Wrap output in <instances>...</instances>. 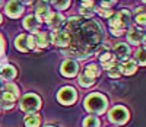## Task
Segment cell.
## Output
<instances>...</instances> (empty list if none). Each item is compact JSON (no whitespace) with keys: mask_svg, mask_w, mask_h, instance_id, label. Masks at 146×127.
<instances>
[{"mask_svg":"<svg viewBox=\"0 0 146 127\" xmlns=\"http://www.w3.org/2000/svg\"><path fill=\"white\" fill-rule=\"evenodd\" d=\"M118 70L121 74H126V76H130L133 73H136L137 70V64L133 60H124V61H121L120 64H118Z\"/></svg>","mask_w":146,"mask_h":127,"instance_id":"e0dca14e","label":"cell"},{"mask_svg":"<svg viewBox=\"0 0 146 127\" xmlns=\"http://www.w3.org/2000/svg\"><path fill=\"white\" fill-rule=\"evenodd\" d=\"M3 89H5V82H3L2 79H0V94L3 92Z\"/></svg>","mask_w":146,"mask_h":127,"instance_id":"1f68e13d","label":"cell"},{"mask_svg":"<svg viewBox=\"0 0 146 127\" xmlns=\"http://www.w3.org/2000/svg\"><path fill=\"white\" fill-rule=\"evenodd\" d=\"M142 2H145V0H142Z\"/></svg>","mask_w":146,"mask_h":127,"instance_id":"8d00e7d4","label":"cell"},{"mask_svg":"<svg viewBox=\"0 0 146 127\" xmlns=\"http://www.w3.org/2000/svg\"><path fill=\"white\" fill-rule=\"evenodd\" d=\"M19 107L27 114H35V111H38L41 108V98L36 94H27L22 96Z\"/></svg>","mask_w":146,"mask_h":127,"instance_id":"8992f818","label":"cell"},{"mask_svg":"<svg viewBox=\"0 0 146 127\" xmlns=\"http://www.w3.org/2000/svg\"><path fill=\"white\" fill-rule=\"evenodd\" d=\"M101 121L96 116H88L83 120V127H100Z\"/></svg>","mask_w":146,"mask_h":127,"instance_id":"cb8c5ba5","label":"cell"},{"mask_svg":"<svg viewBox=\"0 0 146 127\" xmlns=\"http://www.w3.org/2000/svg\"><path fill=\"white\" fill-rule=\"evenodd\" d=\"M113 54L115 56V59L118 61L121 60H127V57L130 56V47L126 44V43H120V44H115L113 47Z\"/></svg>","mask_w":146,"mask_h":127,"instance_id":"4fadbf2b","label":"cell"},{"mask_svg":"<svg viewBox=\"0 0 146 127\" xmlns=\"http://www.w3.org/2000/svg\"><path fill=\"white\" fill-rule=\"evenodd\" d=\"M16 67L12 66V64H5L2 69H0V79H5V80H13L16 78Z\"/></svg>","mask_w":146,"mask_h":127,"instance_id":"ffe728a7","label":"cell"},{"mask_svg":"<svg viewBox=\"0 0 146 127\" xmlns=\"http://www.w3.org/2000/svg\"><path fill=\"white\" fill-rule=\"evenodd\" d=\"M21 3H25V5H31L32 3V0H19Z\"/></svg>","mask_w":146,"mask_h":127,"instance_id":"d6a6232c","label":"cell"},{"mask_svg":"<svg viewBox=\"0 0 146 127\" xmlns=\"http://www.w3.org/2000/svg\"><path fill=\"white\" fill-rule=\"evenodd\" d=\"M145 18H146V15H145V9H143V7L137 9V10H136V23H139L142 28L145 27Z\"/></svg>","mask_w":146,"mask_h":127,"instance_id":"83f0119b","label":"cell"},{"mask_svg":"<svg viewBox=\"0 0 146 127\" xmlns=\"http://www.w3.org/2000/svg\"><path fill=\"white\" fill-rule=\"evenodd\" d=\"M18 98H19V88H18V85L9 82L7 85H5V89H3L2 95H0V108H3V110L13 108Z\"/></svg>","mask_w":146,"mask_h":127,"instance_id":"277c9868","label":"cell"},{"mask_svg":"<svg viewBox=\"0 0 146 127\" xmlns=\"http://www.w3.org/2000/svg\"><path fill=\"white\" fill-rule=\"evenodd\" d=\"M136 64H140V66H145L146 64V59H145V47H142L140 50H137L136 54H135V60Z\"/></svg>","mask_w":146,"mask_h":127,"instance_id":"d4e9b609","label":"cell"},{"mask_svg":"<svg viewBox=\"0 0 146 127\" xmlns=\"http://www.w3.org/2000/svg\"><path fill=\"white\" fill-rule=\"evenodd\" d=\"M80 2H83V0H80Z\"/></svg>","mask_w":146,"mask_h":127,"instance_id":"f35d334b","label":"cell"},{"mask_svg":"<svg viewBox=\"0 0 146 127\" xmlns=\"http://www.w3.org/2000/svg\"><path fill=\"white\" fill-rule=\"evenodd\" d=\"M3 6V0H0V7H2Z\"/></svg>","mask_w":146,"mask_h":127,"instance_id":"836d02e7","label":"cell"},{"mask_svg":"<svg viewBox=\"0 0 146 127\" xmlns=\"http://www.w3.org/2000/svg\"><path fill=\"white\" fill-rule=\"evenodd\" d=\"M108 76L110 78H114V79H118L121 76V73H120V70L117 67V69H113V70H108Z\"/></svg>","mask_w":146,"mask_h":127,"instance_id":"f1b7e54d","label":"cell"},{"mask_svg":"<svg viewBox=\"0 0 146 127\" xmlns=\"http://www.w3.org/2000/svg\"><path fill=\"white\" fill-rule=\"evenodd\" d=\"M130 118V114H129V110L123 105H115L114 108L110 110L108 112V120L117 124V126H123L129 121Z\"/></svg>","mask_w":146,"mask_h":127,"instance_id":"52a82bcc","label":"cell"},{"mask_svg":"<svg viewBox=\"0 0 146 127\" xmlns=\"http://www.w3.org/2000/svg\"><path fill=\"white\" fill-rule=\"evenodd\" d=\"M60 73L66 78H75L79 73V64L75 60H64L62 67H60Z\"/></svg>","mask_w":146,"mask_h":127,"instance_id":"8fae6325","label":"cell"},{"mask_svg":"<svg viewBox=\"0 0 146 127\" xmlns=\"http://www.w3.org/2000/svg\"><path fill=\"white\" fill-rule=\"evenodd\" d=\"M100 74H101L100 66L95 64V63H91V64H88L82 70V73L79 74V83L83 88H89L95 83V79L98 78Z\"/></svg>","mask_w":146,"mask_h":127,"instance_id":"5b68a950","label":"cell"},{"mask_svg":"<svg viewBox=\"0 0 146 127\" xmlns=\"http://www.w3.org/2000/svg\"><path fill=\"white\" fill-rule=\"evenodd\" d=\"M23 123H25V127H40L41 117L38 114H28L25 120H23Z\"/></svg>","mask_w":146,"mask_h":127,"instance_id":"603a6c76","label":"cell"},{"mask_svg":"<svg viewBox=\"0 0 146 127\" xmlns=\"http://www.w3.org/2000/svg\"><path fill=\"white\" fill-rule=\"evenodd\" d=\"M85 110H86L89 114H95V116H100V114H104L108 108V99L105 95L100 94V92H94L91 95H88L85 98Z\"/></svg>","mask_w":146,"mask_h":127,"instance_id":"3957f363","label":"cell"},{"mask_svg":"<svg viewBox=\"0 0 146 127\" xmlns=\"http://www.w3.org/2000/svg\"><path fill=\"white\" fill-rule=\"evenodd\" d=\"M57 99H58V102L63 104V105H72L78 99V92H76L75 88L64 86V88H62V89L58 91Z\"/></svg>","mask_w":146,"mask_h":127,"instance_id":"9c48e42d","label":"cell"},{"mask_svg":"<svg viewBox=\"0 0 146 127\" xmlns=\"http://www.w3.org/2000/svg\"><path fill=\"white\" fill-rule=\"evenodd\" d=\"M50 40L56 47H60L64 50L70 44V35L64 29H54V32L50 34Z\"/></svg>","mask_w":146,"mask_h":127,"instance_id":"30bf717a","label":"cell"},{"mask_svg":"<svg viewBox=\"0 0 146 127\" xmlns=\"http://www.w3.org/2000/svg\"><path fill=\"white\" fill-rule=\"evenodd\" d=\"M63 21H64V18H63L62 13H58V12H53L51 16L48 18V21L45 23L50 28H53V29H60V27L63 25Z\"/></svg>","mask_w":146,"mask_h":127,"instance_id":"44dd1931","label":"cell"},{"mask_svg":"<svg viewBox=\"0 0 146 127\" xmlns=\"http://www.w3.org/2000/svg\"><path fill=\"white\" fill-rule=\"evenodd\" d=\"M96 12H98V15L102 16V18H111L114 15V10L113 9H110V7H98L96 9Z\"/></svg>","mask_w":146,"mask_h":127,"instance_id":"4316f807","label":"cell"},{"mask_svg":"<svg viewBox=\"0 0 146 127\" xmlns=\"http://www.w3.org/2000/svg\"><path fill=\"white\" fill-rule=\"evenodd\" d=\"M34 38H35V45L38 48H47L48 45H50V43H51L50 34L45 32V31H38Z\"/></svg>","mask_w":146,"mask_h":127,"instance_id":"d6986e66","label":"cell"},{"mask_svg":"<svg viewBox=\"0 0 146 127\" xmlns=\"http://www.w3.org/2000/svg\"><path fill=\"white\" fill-rule=\"evenodd\" d=\"M45 127H56V126H45Z\"/></svg>","mask_w":146,"mask_h":127,"instance_id":"d590c367","label":"cell"},{"mask_svg":"<svg viewBox=\"0 0 146 127\" xmlns=\"http://www.w3.org/2000/svg\"><path fill=\"white\" fill-rule=\"evenodd\" d=\"M6 15L9 18H19L22 13H23V5L19 2V0H10V2L6 5Z\"/></svg>","mask_w":146,"mask_h":127,"instance_id":"7c38bea8","label":"cell"},{"mask_svg":"<svg viewBox=\"0 0 146 127\" xmlns=\"http://www.w3.org/2000/svg\"><path fill=\"white\" fill-rule=\"evenodd\" d=\"M64 31L70 35V44L63 53L67 57L85 60L94 54L102 43L104 27L94 19L83 21L78 16L67 19Z\"/></svg>","mask_w":146,"mask_h":127,"instance_id":"6da1fadb","label":"cell"},{"mask_svg":"<svg viewBox=\"0 0 146 127\" xmlns=\"http://www.w3.org/2000/svg\"><path fill=\"white\" fill-rule=\"evenodd\" d=\"M127 40H129L130 44H135V45L143 44V43H145V34H143L142 29L131 28V29L129 31V34H127Z\"/></svg>","mask_w":146,"mask_h":127,"instance_id":"2e32d148","label":"cell"},{"mask_svg":"<svg viewBox=\"0 0 146 127\" xmlns=\"http://www.w3.org/2000/svg\"><path fill=\"white\" fill-rule=\"evenodd\" d=\"M53 12L50 10V6H48L47 3H40L38 6H36V13H35V18L36 21H38L40 23L41 22H47L48 18L51 16Z\"/></svg>","mask_w":146,"mask_h":127,"instance_id":"5bb4252c","label":"cell"},{"mask_svg":"<svg viewBox=\"0 0 146 127\" xmlns=\"http://www.w3.org/2000/svg\"><path fill=\"white\" fill-rule=\"evenodd\" d=\"M0 23H2V15H0Z\"/></svg>","mask_w":146,"mask_h":127,"instance_id":"e575fe53","label":"cell"},{"mask_svg":"<svg viewBox=\"0 0 146 127\" xmlns=\"http://www.w3.org/2000/svg\"><path fill=\"white\" fill-rule=\"evenodd\" d=\"M50 2L57 10H64L70 6V0H50Z\"/></svg>","mask_w":146,"mask_h":127,"instance_id":"484cf974","label":"cell"},{"mask_svg":"<svg viewBox=\"0 0 146 127\" xmlns=\"http://www.w3.org/2000/svg\"><path fill=\"white\" fill-rule=\"evenodd\" d=\"M3 53H5V40H3V37L0 35V57L3 56Z\"/></svg>","mask_w":146,"mask_h":127,"instance_id":"4dcf8cb0","label":"cell"},{"mask_svg":"<svg viewBox=\"0 0 146 127\" xmlns=\"http://www.w3.org/2000/svg\"><path fill=\"white\" fill-rule=\"evenodd\" d=\"M98 59L102 64L108 63L110 60L114 59V54H113V48L110 47V44H105V45H100V50H98Z\"/></svg>","mask_w":146,"mask_h":127,"instance_id":"9a60e30c","label":"cell"},{"mask_svg":"<svg viewBox=\"0 0 146 127\" xmlns=\"http://www.w3.org/2000/svg\"><path fill=\"white\" fill-rule=\"evenodd\" d=\"M15 47L19 50V51H23V53H28V51L35 50L36 45H35L34 35H31V34H21V35H18L16 40H15Z\"/></svg>","mask_w":146,"mask_h":127,"instance_id":"ba28073f","label":"cell"},{"mask_svg":"<svg viewBox=\"0 0 146 127\" xmlns=\"http://www.w3.org/2000/svg\"><path fill=\"white\" fill-rule=\"evenodd\" d=\"M117 3V0H102V7H110V9H111L114 5Z\"/></svg>","mask_w":146,"mask_h":127,"instance_id":"f546056e","label":"cell"},{"mask_svg":"<svg viewBox=\"0 0 146 127\" xmlns=\"http://www.w3.org/2000/svg\"><path fill=\"white\" fill-rule=\"evenodd\" d=\"M23 27H25V29H28L31 34H36L40 29V22L36 21L35 16H27L25 21H23Z\"/></svg>","mask_w":146,"mask_h":127,"instance_id":"7402d4cb","label":"cell"},{"mask_svg":"<svg viewBox=\"0 0 146 127\" xmlns=\"http://www.w3.org/2000/svg\"><path fill=\"white\" fill-rule=\"evenodd\" d=\"M131 23V13L129 9H121L117 13H114L108 21L110 29H111L113 35L120 37L126 32V29L129 28V25Z\"/></svg>","mask_w":146,"mask_h":127,"instance_id":"7a4b0ae2","label":"cell"},{"mask_svg":"<svg viewBox=\"0 0 146 127\" xmlns=\"http://www.w3.org/2000/svg\"><path fill=\"white\" fill-rule=\"evenodd\" d=\"M79 12H80L82 16L91 19L94 16V13H95V3H94V0H83L82 5H80Z\"/></svg>","mask_w":146,"mask_h":127,"instance_id":"ac0fdd59","label":"cell"},{"mask_svg":"<svg viewBox=\"0 0 146 127\" xmlns=\"http://www.w3.org/2000/svg\"><path fill=\"white\" fill-rule=\"evenodd\" d=\"M0 111H2V108H0Z\"/></svg>","mask_w":146,"mask_h":127,"instance_id":"74e56055","label":"cell"}]
</instances>
